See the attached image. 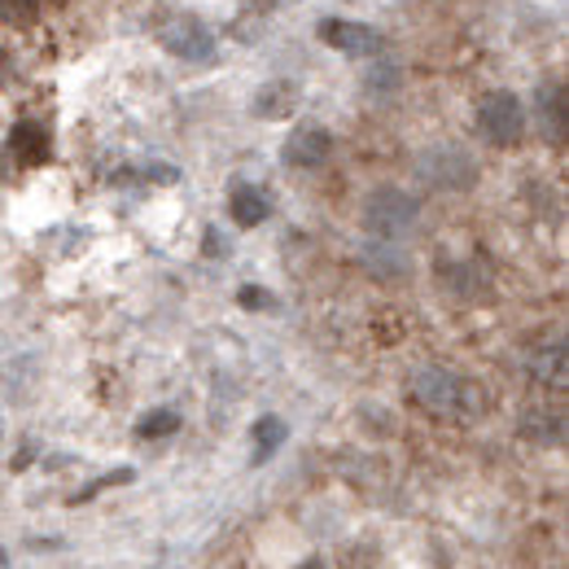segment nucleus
<instances>
[{
    "label": "nucleus",
    "instance_id": "4",
    "mask_svg": "<svg viewBox=\"0 0 569 569\" xmlns=\"http://www.w3.org/2000/svg\"><path fill=\"white\" fill-rule=\"evenodd\" d=\"M478 132L491 144H499V149L517 144L526 137V110H521V101L512 92H503V88L487 92L478 101Z\"/></svg>",
    "mask_w": 569,
    "mask_h": 569
},
{
    "label": "nucleus",
    "instance_id": "20",
    "mask_svg": "<svg viewBox=\"0 0 569 569\" xmlns=\"http://www.w3.org/2000/svg\"><path fill=\"white\" fill-rule=\"evenodd\" d=\"M246 4V13H268V9H277L281 0H241Z\"/></svg>",
    "mask_w": 569,
    "mask_h": 569
},
{
    "label": "nucleus",
    "instance_id": "5",
    "mask_svg": "<svg viewBox=\"0 0 569 569\" xmlns=\"http://www.w3.org/2000/svg\"><path fill=\"white\" fill-rule=\"evenodd\" d=\"M158 40L167 53L184 58V62H211L214 58V36L207 22H198L193 13H167L158 22Z\"/></svg>",
    "mask_w": 569,
    "mask_h": 569
},
{
    "label": "nucleus",
    "instance_id": "21",
    "mask_svg": "<svg viewBox=\"0 0 569 569\" xmlns=\"http://www.w3.org/2000/svg\"><path fill=\"white\" fill-rule=\"evenodd\" d=\"M4 176H9V153L0 149V180H4Z\"/></svg>",
    "mask_w": 569,
    "mask_h": 569
},
{
    "label": "nucleus",
    "instance_id": "16",
    "mask_svg": "<svg viewBox=\"0 0 569 569\" xmlns=\"http://www.w3.org/2000/svg\"><path fill=\"white\" fill-rule=\"evenodd\" d=\"M363 263H368V268H372L377 277H386V281H390V277H403V272H408V263H403V259H399L395 250H381V246H377V250H368V254H363Z\"/></svg>",
    "mask_w": 569,
    "mask_h": 569
},
{
    "label": "nucleus",
    "instance_id": "2",
    "mask_svg": "<svg viewBox=\"0 0 569 569\" xmlns=\"http://www.w3.org/2000/svg\"><path fill=\"white\" fill-rule=\"evenodd\" d=\"M417 219H421V202L412 193L395 189V184L372 189L368 202H363V228L381 241H403L417 228Z\"/></svg>",
    "mask_w": 569,
    "mask_h": 569
},
{
    "label": "nucleus",
    "instance_id": "8",
    "mask_svg": "<svg viewBox=\"0 0 569 569\" xmlns=\"http://www.w3.org/2000/svg\"><path fill=\"white\" fill-rule=\"evenodd\" d=\"M268 193L263 189H254V184H232V193H228V214H232V223H241V228H259L263 219H268Z\"/></svg>",
    "mask_w": 569,
    "mask_h": 569
},
{
    "label": "nucleus",
    "instance_id": "13",
    "mask_svg": "<svg viewBox=\"0 0 569 569\" xmlns=\"http://www.w3.org/2000/svg\"><path fill=\"white\" fill-rule=\"evenodd\" d=\"M284 433H289V426H284L281 417H263V421L254 426V465H259V460H268V456L281 447Z\"/></svg>",
    "mask_w": 569,
    "mask_h": 569
},
{
    "label": "nucleus",
    "instance_id": "10",
    "mask_svg": "<svg viewBox=\"0 0 569 569\" xmlns=\"http://www.w3.org/2000/svg\"><path fill=\"white\" fill-rule=\"evenodd\" d=\"M293 110H298V83H289V79L268 83V88L254 97V114H259V119H289Z\"/></svg>",
    "mask_w": 569,
    "mask_h": 569
},
{
    "label": "nucleus",
    "instance_id": "6",
    "mask_svg": "<svg viewBox=\"0 0 569 569\" xmlns=\"http://www.w3.org/2000/svg\"><path fill=\"white\" fill-rule=\"evenodd\" d=\"M329 153H333V137L316 123H302L298 132H289V141L281 149L284 167H293V171H316L329 162Z\"/></svg>",
    "mask_w": 569,
    "mask_h": 569
},
{
    "label": "nucleus",
    "instance_id": "17",
    "mask_svg": "<svg viewBox=\"0 0 569 569\" xmlns=\"http://www.w3.org/2000/svg\"><path fill=\"white\" fill-rule=\"evenodd\" d=\"M237 302H241L246 311H277V298H272L268 289H259V284H241V289H237Z\"/></svg>",
    "mask_w": 569,
    "mask_h": 569
},
{
    "label": "nucleus",
    "instance_id": "14",
    "mask_svg": "<svg viewBox=\"0 0 569 569\" xmlns=\"http://www.w3.org/2000/svg\"><path fill=\"white\" fill-rule=\"evenodd\" d=\"M180 429V412H171V408H153V412H144L141 421H137V438H167V433H176Z\"/></svg>",
    "mask_w": 569,
    "mask_h": 569
},
{
    "label": "nucleus",
    "instance_id": "18",
    "mask_svg": "<svg viewBox=\"0 0 569 569\" xmlns=\"http://www.w3.org/2000/svg\"><path fill=\"white\" fill-rule=\"evenodd\" d=\"M442 277H447V284H451L456 293H465V298H473V293H478V284H482L478 268H447Z\"/></svg>",
    "mask_w": 569,
    "mask_h": 569
},
{
    "label": "nucleus",
    "instance_id": "19",
    "mask_svg": "<svg viewBox=\"0 0 569 569\" xmlns=\"http://www.w3.org/2000/svg\"><path fill=\"white\" fill-rule=\"evenodd\" d=\"M0 18L13 22V27H27L36 18V4L31 0H0Z\"/></svg>",
    "mask_w": 569,
    "mask_h": 569
},
{
    "label": "nucleus",
    "instance_id": "12",
    "mask_svg": "<svg viewBox=\"0 0 569 569\" xmlns=\"http://www.w3.org/2000/svg\"><path fill=\"white\" fill-rule=\"evenodd\" d=\"M13 153H18V162H27V167L44 162V158H49V132H44L40 123H18V128H13Z\"/></svg>",
    "mask_w": 569,
    "mask_h": 569
},
{
    "label": "nucleus",
    "instance_id": "11",
    "mask_svg": "<svg viewBox=\"0 0 569 569\" xmlns=\"http://www.w3.org/2000/svg\"><path fill=\"white\" fill-rule=\"evenodd\" d=\"M539 119H543V132L552 137V144L566 141V88L561 83L539 88Z\"/></svg>",
    "mask_w": 569,
    "mask_h": 569
},
{
    "label": "nucleus",
    "instance_id": "3",
    "mask_svg": "<svg viewBox=\"0 0 569 569\" xmlns=\"http://www.w3.org/2000/svg\"><path fill=\"white\" fill-rule=\"evenodd\" d=\"M417 176L433 184V189H447V193H465L478 184V162L460 149V144H438V149H426L417 158Z\"/></svg>",
    "mask_w": 569,
    "mask_h": 569
},
{
    "label": "nucleus",
    "instance_id": "15",
    "mask_svg": "<svg viewBox=\"0 0 569 569\" xmlns=\"http://www.w3.org/2000/svg\"><path fill=\"white\" fill-rule=\"evenodd\" d=\"M521 433L535 438V442H552V447H557V442L566 438V421H561V417H526V421H521Z\"/></svg>",
    "mask_w": 569,
    "mask_h": 569
},
{
    "label": "nucleus",
    "instance_id": "7",
    "mask_svg": "<svg viewBox=\"0 0 569 569\" xmlns=\"http://www.w3.org/2000/svg\"><path fill=\"white\" fill-rule=\"evenodd\" d=\"M320 40L333 44V49H342L347 58H372V53H381V36H377L372 27H363V22L325 18V22H320Z\"/></svg>",
    "mask_w": 569,
    "mask_h": 569
},
{
    "label": "nucleus",
    "instance_id": "9",
    "mask_svg": "<svg viewBox=\"0 0 569 569\" xmlns=\"http://www.w3.org/2000/svg\"><path fill=\"white\" fill-rule=\"evenodd\" d=\"M530 377L543 386H566V342H543L530 351Z\"/></svg>",
    "mask_w": 569,
    "mask_h": 569
},
{
    "label": "nucleus",
    "instance_id": "1",
    "mask_svg": "<svg viewBox=\"0 0 569 569\" xmlns=\"http://www.w3.org/2000/svg\"><path fill=\"white\" fill-rule=\"evenodd\" d=\"M412 399L426 408L429 417H465V412H482V390L469 386L460 372L451 368H417L412 372Z\"/></svg>",
    "mask_w": 569,
    "mask_h": 569
}]
</instances>
